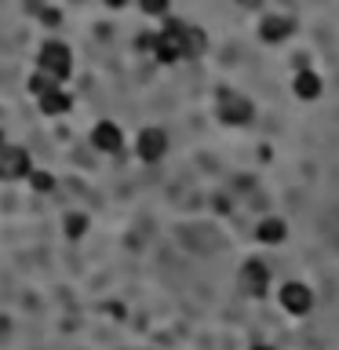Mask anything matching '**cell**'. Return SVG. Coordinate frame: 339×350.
Returning <instances> with one entry per match:
<instances>
[{
  "label": "cell",
  "instance_id": "obj_1",
  "mask_svg": "<svg viewBox=\"0 0 339 350\" xmlns=\"http://www.w3.org/2000/svg\"><path fill=\"white\" fill-rule=\"evenodd\" d=\"M37 70L40 73H48L51 81H66L73 70V51H70V44H62V40H44L40 44V51H37Z\"/></svg>",
  "mask_w": 339,
  "mask_h": 350
},
{
  "label": "cell",
  "instance_id": "obj_2",
  "mask_svg": "<svg viewBox=\"0 0 339 350\" xmlns=\"http://www.w3.org/2000/svg\"><path fill=\"white\" fill-rule=\"evenodd\" d=\"M215 109H219V117H223L226 124H248L252 113H256V106H252L245 95L230 92V88H223V92L215 95Z\"/></svg>",
  "mask_w": 339,
  "mask_h": 350
},
{
  "label": "cell",
  "instance_id": "obj_3",
  "mask_svg": "<svg viewBox=\"0 0 339 350\" xmlns=\"http://www.w3.org/2000/svg\"><path fill=\"white\" fill-rule=\"evenodd\" d=\"M153 55H157L161 62L186 59V51H182V22H168V26L153 37Z\"/></svg>",
  "mask_w": 339,
  "mask_h": 350
},
{
  "label": "cell",
  "instance_id": "obj_4",
  "mask_svg": "<svg viewBox=\"0 0 339 350\" xmlns=\"http://www.w3.org/2000/svg\"><path fill=\"white\" fill-rule=\"evenodd\" d=\"M0 179L15 183V179H29V153L15 146V142H4L0 146Z\"/></svg>",
  "mask_w": 339,
  "mask_h": 350
},
{
  "label": "cell",
  "instance_id": "obj_5",
  "mask_svg": "<svg viewBox=\"0 0 339 350\" xmlns=\"http://www.w3.org/2000/svg\"><path fill=\"white\" fill-rule=\"evenodd\" d=\"M135 153H139V161H161L164 153H168V135H164L161 128H142L139 131V139H135Z\"/></svg>",
  "mask_w": 339,
  "mask_h": 350
},
{
  "label": "cell",
  "instance_id": "obj_6",
  "mask_svg": "<svg viewBox=\"0 0 339 350\" xmlns=\"http://www.w3.org/2000/svg\"><path fill=\"white\" fill-rule=\"evenodd\" d=\"M92 146L98 153H117L120 146H124V131H120L113 120H98V124L92 128Z\"/></svg>",
  "mask_w": 339,
  "mask_h": 350
},
{
  "label": "cell",
  "instance_id": "obj_7",
  "mask_svg": "<svg viewBox=\"0 0 339 350\" xmlns=\"http://www.w3.org/2000/svg\"><path fill=\"white\" fill-rule=\"evenodd\" d=\"M277 295H281V306H284L288 314H306V310L314 306L310 288H306V284H299V281H288Z\"/></svg>",
  "mask_w": 339,
  "mask_h": 350
},
{
  "label": "cell",
  "instance_id": "obj_8",
  "mask_svg": "<svg viewBox=\"0 0 339 350\" xmlns=\"http://www.w3.org/2000/svg\"><path fill=\"white\" fill-rule=\"evenodd\" d=\"M267 281H270V270L262 259H248L245 270H241V284H245L248 295H262L267 292Z\"/></svg>",
  "mask_w": 339,
  "mask_h": 350
},
{
  "label": "cell",
  "instance_id": "obj_9",
  "mask_svg": "<svg viewBox=\"0 0 339 350\" xmlns=\"http://www.w3.org/2000/svg\"><path fill=\"white\" fill-rule=\"evenodd\" d=\"M259 37L267 40V44H281L284 37H292V18H284V15H267L259 22Z\"/></svg>",
  "mask_w": 339,
  "mask_h": 350
},
{
  "label": "cell",
  "instance_id": "obj_10",
  "mask_svg": "<svg viewBox=\"0 0 339 350\" xmlns=\"http://www.w3.org/2000/svg\"><path fill=\"white\" fill-rule=\"evenodd\" d=\"M204 48H208L204 29H201V26H182V51H186V59H197V55H204Z\"/></svg>",
  "mask_w": 339,
  "mask_h": 350
},
{
  "label": "cell",
  "instance_id": "obj_11",
  "mask_svg": "<svg viewBox=\"0 0 339 350\" xmlns=\"http://www.w3.org/2000/svg\"><path fill=\"white\" fill-rule=\"evenodd\" d=\"M284 234H288V226H284L281 219H262V223L256 226V237L262 241V245H281Z\"/></svg>",
  "mask_w": 339,
  "mask_h": 350
},
{
  "label": "cell",
  "instance_id": "obj_12",
  "mask_svg": "<svg viewBox=\"0 0 339 350\" xmlns=\"http://www.w3.org/2000/svg\"><path fill=\"white\" fill-rule=\"evenodd\" d=\"M295 95L299 98H317L321 95V77H317L314 70H299L295 73Z\"/></svg>",
  "mask_w": 339,
  "mask_h": 350
},
{
  "label": "cell",
  "instance_id": "obj_13",
  "mask_svg": "<svg viewBox=\"0 0 339 350\" xmlns=\"http://www.w3.org/2000/svg\"><path fill=\"white\" fill-rule=\"evenodd\" d=\"M37 103H40V109H44L48 117H59V113H66V109H70V95H66L62 88H55V92H48L44 98H37Z\"/></svg>",
  "mask_w": 339,
  "mask_h": 350
},
{
  "label": "cell",
  "instance_id": "obj_14",
  "mask_svg": "<svg viewBox=\"0 0 339 350\" xmlns=\"http://www.w3.org/2000/svg\"><path fill=\"white\" fill-rule=\"evenodd\" d=\"M55 88H59V81H51V77L40 73V70L29 77V95H33V98H44L48 92H55Z\"/></svg>",
  "mask_w": 339,
  "mask_h": 350
},
{
  "label": "cell",
  "instance_id": "obj_15",
  "mask_svg": "<svg viewBox=\"0 0 339 350\" xmlns=\"http://www.w3.org/2000/svg\"><path fill=\"white\" fill-rule=\"evenodd\" d=\"M87 230V215H66V234L70 237H81Z\"/></svg>",
  "mask_w": 339,
  "mask_h": 350
},
{
  "label": "cell",
  "instance_id": "obj_16",
  "mask_svg": "<svg viewBox=\"0 0 339 350\" xmlns=\"http://www.w3.org/2000/svg\"><path fill=\"white\" fill-rule=\"evenodd\" d=\"M139 8L146 11V15H164V11H168V0H139Z\"/></svg>",
  "mask_w": 339,
  "mask_h": 350
},
{
  "label": "cell",
  "instance_id": "obj_17",
  "mask_svg": "<svg viewBox=\"0 0 339 350\" xmlns=\"http://www.w3.org/2000/svg\"><path fill=\"white\" fill-rule=\"evenodd\" d=\"M29 183L37 186V190H51V186H55V179L48 172H29Z\"/></svg>",
  "mask_w": 339,
  "mask_h": 350
},
{
  "label": "cell",
  "instance_id": "obj_18",
  "mask_svg": "<svg viewBox=\"0 0 339 350\" xmlns=\"http://www.w3.org/2000/svg\"><path fill=\"white\" fill-rule=\"evenodd\" d=\"M106 4H109V8H120V4H124V0H106Z\"/></svg>",
  "mask_w": 339,
  "mask_h": 350
},
{
  "label": "cell",
  "instance_id": "obj_19",
  "mask_svg": "<svg viewBox=\"0 0 339 350\" xmlns=\"http://www.w3.org/2000/svg\"><path fill=\"white\" fill-rule=\"evenodd\" d=\"M237 4H245V8H252V4H259V0H237Z\"/></svg>",
  "mask_w": 339,
  "mask_h": 350
},
{
  "label": "cell",
  "instance_id": "obj_20",
  "mask_svg": "<svg viewBox=\"0 0 339 350\" xmlns=\"http://www.w3.org/2000/svg\"><path fill=\"white\" fill-rule=\"evenodd\" d=\"M252 350H273V347H267V343H259V347H252Z\"/></svg>",
  "mask_w": 339,
  "mask_h": 350
},
{
  "label": "cell",
  "instance_id": "obj_21",
  "mask_svg": "<svg viewBox=\"0 0 339 350\" xmlns=\"http://www.w3.org/2000/svg\"><path fill=\"white\" fill-rule=\"evenodd\" d=\"M0 146H4V135H0Z\"/></svg>",
  "mask_w": 339,
  "mask_h": 350
}]
</instances>
